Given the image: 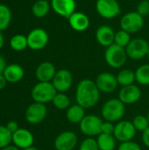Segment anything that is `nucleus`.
Wrapping results in <instances>:
<instances>
[{"label":"nucleus","mask_w":149,"mask_h":150,"mask_svg":"<svg viewBox=\"0 0 149 150\" xmlns=\"http://www.w3.org/2000/svg\"><path fill=\"white\" fill-rule=\"evenodd\" d=\"M52 83L57 92L65 93L68 91L73 83V76L71 72L68 69H62L56 72L54 79L52 80Z\"/></svg>","instance_id":"obj_13"},{"label":"nucleus","mask_w":149,"mask_h":150,"mask_svg":"<svg viewBox=\"0 0 149 150\" xmlns=\"http://www.w3.org/2000/svg\"><path fill=\"white\" fill-rule=\"evenodd\" d=\"M122 30L131 33L141 31L144 25V18L137 11H130L126 13L119 22Z\"/></svg>","instance_id":"obj_5"},{"label":"nucleus","mask_w":149,"mask_h":150,"mask_svg":"<svg viewBox=\"0 0 149 150\" xmlns=\"http://www.w3.org/2000/svg\"><path fill=\"white\" fill-rule=\"evenodd\" d=\"M0 150H20L18 148H17L16 146H14V145H9V146H7V147H5V148H4V149H2Z\"/></svg>","instance_id":"obj_41"},{"label":"nucleus","mask_w":149,"mask_h":150,"mask_svg":"<svg viewBox=\"0 0 149 150\" xmlns=\"http://www.w3.org/2000/svg\"><path fill=\"white\" fill-rule=\"evenodd\" d=\"M116 139L113 135L100 134L97 138L99 150H114L116 148Z\"/></svg>","instance_id":"obj_23"},{"label":"nucleus","mask_w":149,"mask_h":150,"mask_svg":"<svg viewBox=\"0 0 149 150\" xmlns=\"http://www.w3.org/2000/svg\"><path fill=\"white\" fill-rule=\"evenodd\" d=\"M50 10V4L47 0H37L32 8V14L36 18H44Z\"/></svg>","instance_id":"obj_25"},{"label":"nucleus","mask_w":149,"mask_h":150,"mask_svg":"<svg viewBox=\"0 0 149 150\" xmlns=\"http://www.w3.org/2000/svg\"><path fill=\"white\" fill-rule=\"evenodd\" d=\"M34 142L33 134L27 129L19 128L12 134V143L19 149H26L32 147Z\"/></svg>","instance_id":"obj_16"},{"label":"nucleus","mask_w":149,"mask_h":150,"mask_svg":"<svg viewBox=\"0 0 149 150\" xmlns=\"http://www.w3.org/2000/svg\"><path fill=\"white\" fill-rule=\"evenodd\" d=\"M68 24L70 27L76 32H84L90 26L89 17L82 11H75L68 18Z\"/></svg>","instance_id":"obj_19"},{"label":"nucleus","mask_w":149,"mask_h":150,"mask_svg":"<svg viewBox=\"0 0 149 150\" xmlns=\"http://www.w3.org/2000/svg\"><path fill=\"white\" fill-rule=\"evenodd\" d=\"M141 98V89L134 84L122 87L119 93V99L125 105H133L137 103Z\"/></svg>","instance_id":"obj_17"},{"label":"nucleus","mask_w":149,"mask_h":150,"mask_svg":"<svg viewBox=\"0 0 149 150\" xmlns=\"http://www.w3.org/2000/svg\"><path fill=\"white\" fill-rule=\"evenodd\" d=\"M79 150H99V148L97 140L93 137H88L81 142Z\"/></svg>","instance_id":"obj_33"},{"label":"nucleus","mask_w":149,"mask_h":150,"mask_svg":"<svg viewBox=\"0 0 149 150\" xmlns=\"http://www.w3.org/2000/svg\"><path fill=\"white\" fill-rule=\"evenodd\" d=\"M115 32L108 25H100L96 31V40L101 46L108 47L114 43Z\"/></svg>","instance_id":"obj_18"},{"label":"nucleus","mask_w":149,"mask_h":150,"mask_svg":"<svg viewBox=\"0 0 149 150\" xmlns=\"http://www.w3.org/2000/svg\"><path fill=\"white\" fill-rule=\"evenodd\" d=\"M12 142V134L8 131L6 127L0 126V149L11 145Z\"/></svg>","instance_id":"obj_31"},{"label":"nucleus","mask_w":149,"mask_h":150,"mask_svg":"<svg viewBox=\"0 0 149 150\" xmlns=\"http://www.w3.org/2000/svg\"><path fill=\"white\" fill-rule=\"evenodd\" d=\"M96 10L104 18H114L121 13V8L117 0H97Z\"/></svg>","instance_id":"obj_8"},{"label":"nucleus","mask_w":149,"mask_h":150,"mask_svg":"<svg viewBox=\"0 0 149 150\" xmlns=\"http://www.w3.org/2000/svg\"><path fill=\"white\" fill-rule=\"evenodd\" d=\"M126 112L125 104L119 98H111L102 106L101 115L105 121L119 122L122 120Z\"/></svg>","instance_id":"obj_2"},{"label":"nucleus","mask_w":149,"mask_h":150,"mask_svg":"<svg viewBox=\"0 0 149 150\" xmlns=\"http://www.w3.org/2000/svg\"><path fill=\"white\" fill-rule=\"evenodd\" d=\"M148 1H149V0H148Z\"/></svg>","instance_id":"obj_47"},{"label":"nucleus","mask_w":149,"mask_h":150,"mask_svg":"<svg viewBox=\"0 0 149 150\" xmlns=\"http://www.w3.org/2000/svg\"><path fill=\"white\" fill-rule=\"evenodd\" d=\"M136 82L141 85H149V64L140 66L135 71Z\"/></svg>","instance_id":"obj_26"},{"label":"nucleus","mask_w":149,"mask_h":150,"mask_svg":"<svg viewBox=\"0 0 149 150\" xmlns=\"http://www.w3.org/2000/svg\"><path fill=\"white\" fill-rule=\"evenodd\" d=\"M118 150H141V148L137 142L130 141V142H121Z\"/></svg>","instance_id":"obj_35"},{"label":"nucleus","mask_w":149,"mask_h":150,"mask_svg":"<svg viewBox=\"0 0 149 150\" xmlns=\"http://www.w3.org/2000/svg\"><path fill=\"white\" fill-rule=\"evenodd\" d=\"M27 37L28 47L32 50H40L48 43V33L42 28H35L32 30Z\"/></svg>","instance_id":"obj_11"},{"label":"nucleus","mask_w":149,"mask_h":150,"mask_svg":"<svg viewBox=\"0 0 149 150\" xmlns=\"http://www.w3.org/2000/svg\"><path fill=\"white\" fill-rule=\"evenodd\" d=\"M4 36H3V34L0 33V49L3 47V46H4Z\"/></svg>","instance_id":"obj_42"},{"label":"nucleus","mask_w":149,"mask_h":150,"mask_svg":"<svg viewBox=\"0 0 149 150\" xmlns=\"http://www.w3.org/2000/svg\"><path fill=\"white\" fill-rule=\"evenodd\" d=\"M127 56L132 60H141L148 56L149 51L148 42L141 38L131 40L130 43L126 47Z\"/></svg>","instance_id":"obj_7"},{"label":"nucleus","mask_w":149,"mask_h":150,"mask_svg":"<svg viewBox=\"0 0 149 150\" xmlns=\"http://www.w3.org/2000/svg\"><path fill=\"white\" fill-rule=\"evenodd\" d=\"M147 117H148V121H149V112H148V116H147Z\"/></svg>","instance_id":"obj_44"},{"label":"nucleus","mask_w":149,"mask_h":150,"mask_svg":"<svg viewBox=\"0 0 149 150\" xmlns=\"http://www.w3.org/2000/svg\"><path fill=\"white\" fill-rule=\"evenodd\" d=\"M77 135L72 131L61 133L54 140V145L56 150H73L77 145Z\"/></svg>","instance_id":"obj_14"},{"label":"nucleus","mask_w":149,"mask_h":150,"mask_svg":"<svg viewBox=\"0 0 149 150\" xmlns=\"http://www.w3.org/2000/svg\"><path fill=\"white\" fill-rule=\"evenodd\" d=\"M136 129L133 122L128 120H120L115 125L113 136L120 142L133 141L136 135Z\"/></svg>","instance_id":"obj_9"},{"label":"nucleus","mask_w":149,"mask_h":150,"mask_svg":"<svg viewBox=\"0 0 149 150\" xmlns=\"http://www.w3.org/2000/svg\"><path fill=\"white\" fill-rule=\"evenodd\" d=\"M102 123L103 120L95 114L85 115L79 124V128L82 134L88 137L98 136L101 134Z\"/></svg>","instance_id":"obj_6"},{"label":"nucleus","mask_w":149,"mask_h":150,"mask_svg":"<svg viewBox=\"0 0 149 150\" xmlns=\"http://www.w3.org/2000/svg\"><path fill=\"white\" fill-rule=\"evenodd\" d=\"M8 83V82L6 81L4 76L3 74H1V75H0V91L3 90V89H4V87L6 86V83Z\"/></svg>","instance_id":"obj_40"},{"label":"nucleus","mask_w":149,"mask_h":150,"mask_svg":"<svg viewBox=\"0 0 149 150\" xmlns=\"http://www.w3.org/2000/svg\"><path fill=\"white\" fill-rule=\"evenodd\" d=\"M142 142L144 145L149 149V127L142 133Z\"/></svg>","instance_id":"obj_38"},{"label":"nucleus","mask_w":149,"mask_h":150,"mask_svg":"<svg viewBox=\"0 0 149 150\" xmlns=\"http://www.w3.org/2000/svg\"><path fill=\"white\" fill-rule=\"evenodd\" d=\"M56 72L55 67L52 62H43L37 67L35 76L39 82H52Z\"/></svg>","instance_id":"obj_20"},{"label":"nucleus","mask_w":149,"mask_h":150,"mask_svg":"<svg viewBox=\"0 0 149 150\" xmlns=\"http://www.w3.org/2000/svg\"><path fill=\"white\" fill-rule=\"evenodd\" d=\"M100 99V91L96 85V83L90 79L81 80L76 90V104L89 109L94 107Z\"/></svg>","instance_id":"obj_1"},{"label":"nucleus","mask_w":149,"mask_h":150,"mask_svg":"<svg viewBox=\"0 0 149 150\" xmlns=\"http://www.w3.org/2000/svg\"><path fill=\"white\" fill-rule=\"evenodd\" d=\"M116 76L119 85H121L122 87L132 85L136 81L135 72L132 69H122Z\"/></svg>","instance_id":"obj_24"},{"label":"nucleus","mask_w":149,"mask_h":150,"mask_svg":"<svg viewBox=\"0 0 149 150\" xmlns=\"http://www.w3.org/2000/svg\"><path fill=\"white\" fill-rule=\"evenodd\" d=\"M52 103L59 110H67L70 106L69 98L62 92H57L53 98Z\"/></svg>","instance_id":"obj_29"},{"label":"nucleus","mask_w":149,"mask_h":150,"mask_svg":"<svg viewBox=\"0 0 149 150\" xmlns=\"http://www.w3.org/2000/svg\"><path fill=\"white\" fill-rule=\"evenodd\" d=\"M24 150H40V149L32 146V147H31V148H28V149H24Z\"/></svg>","instance_id":"obj_43"},{"label":"nucleus","mask_w":149,"mask_h":150,"mask_svg":"<svg viewBox=\"0 0 149 150\" xmlns=\"http://www.w3.org/2000/svg\"><path fill=\"white\" fill-rule=\"evenodd\" d=\"M57 91L52 82H39L32 90V98L34 102L47 104L52 102Z\"/></svg>","instance_id":"obj_3"},{"label":"nucleus","mask_w":149,"mask_h":150,"mask_svg":"<svg viewBox=\"0 0 149 150\" xmlns=\"http://www.w3.org/2000/svg\"><path fill=\"white\" fill-rule=\"evenodd\" d=\"M47 114V109L45 104L33 102L25 110V120L32 125H37L41 123Z\"/></svg>","instance_id":"obj_10"},{"label":"nucleus","mask_w":149,"mask_h":150,"mask_svg":"<svg viewBox=\"0 0 149 150\" xmlns=\"http://www.w3.org/2000/svg\"><path fill=\"white\" fill-rule=\"evenodd\" d=\"M148 59H149V51H148Z\"/></svg>","instance_id":"obj_45"},{"label":"nucleus","mask_w":149,"mask_h":150,"mask_svg":"<svg viewBox=\"0 0 149 150\" xmlns=\"http://www.w3.org/2000/svg\"><path fill=\"white\" fill-rule=\"evenodd\" d=\"M114 129H115V125L112 122H109V121H105L104 122L103 121L102 127H101V134L113 135Z\"/></svg>","instance_id":"obj_36"},{"label":"nucleus","mask_w":149,"mask_h":150,"mask_svg":"<svg viewBox=\"0 0 149 150\" xmlns=\"http://www.w3.org/2000/svg\"><path fill=\"white\" fill-rule=\"evenodd\" d=\"M139 14H141L143 18L149 15V1L148 0H142L139 3L137 6V11Z\"/></svg>","instance_id":"obj_34"},{"label":"nucleus","mask_w":149,"mask_h":150,"mask_svg":"<svg viewBox=\"0 0 149 150\" xmlns=\"http://www.w3.org/2000/svg\"><path fill=\"white\" fill-rule=\"evenodd\" d=\"M11 11L10 8L5 5L0 4V32L5 30L11 22Z\"/></svg>","instance_id":"obj_28"},{"label":"nucleus","mask_w":149,"mask_h":150,"mask_svg":"<svg viewBox=\"0 0 149 150\" xmlns=\"http://www.w3.org/2000/svg\"><path fill=\"white\" fill-rule=\"evenodd\" d=\"M8 83H15L22 80L24 77L25 72L23 68L18 64H10L6 66L4 74H3Z\"/></svg>","instance_id":"obj_21"},{"label":"nucleus","mask_w":149,"mask_h":150,"mask_svg":"<svg viewBox=\"0 0 149 150\" xmlns=\"http://www.w3.org/2000/svg\"><path fill=\"white\" fill-rule=\"evenodd\" d=\"M6 128L8 129V131L11 134H13L15 132H17L18 129H19V127H18V124L16 122V121H14V120H11V121H9L7 124H6Z\"/></svg>","instance_id":"obj_37"},{"label":"nucleus","mask_w":149,"mask_h":150,"mask_svg":"<svg viewBox=\"0 0 149 150\" xmlns=\"http://www.w3.org/2000/svg\"><path fill=\"white\" fill-rule=\"evenodd\" d=\"M131 36L130 33L124 31V30H119L117 33H115V37H114V44L122 47H126L127 45L131 41Z\"/></svg>","instance_id":"obj_30"},{"label":"nucleus","mask_w":149,"mask_h":150,"mask_svg":"<svg viewBox=\"0 0 149 150\" xmlns=\"http://www.w3.org/2000/svg\"><path fill=\"white\" fill-rule=\"evenodd\" d=\"M6 68V62H5V60L4 58L0 55V75L1 74H4V71Z\"/></svg>","instance_id":"obj_39"},{"label":"nucleus","mask_w":149,"mask_h":150,"mask_svg":"<svg viewBox=\"0 0 149 150\" xmlns=\"http://www.w3.org/2000/svg\"><path fill=\"white\" fill-rule=\"evenodd\" d=\"M85 115V109L77 104L70 105L66 112L67 120L72 124H80Z\"/></svg>","instance_id":"obj_22"},{"label":"nucleus","mask_w":149,"mask_h":150,"mask_svg":"<svg viewBox=\"0 0 149 150\" xmlns=\"http://www.w3.org/2000/svg\"><path fill=\"white\" fill-rule=\"evenodd\" d=\"M127 57L126 48L114 43L106 47L105 51V60L106 63L113 69L123 67L126 62Z\"/></svg>","instance_id":"obj_4"},{"label":"nucleus","mask_w":149,"mask_h":150,"mask_svg":"<svg viewBox=\"0 0 149 150\" xmlns=\"http://www.w3.org/2000/svg\"><path fill=\"white\" fill-rule=\"evenodd\" d=\"M96 85L100 92L111 93L116 91L119 86L117 76L110 72H102L96 78Z\"/></svg>","instance_id":"obj_12"},{"label":"nucleus","mask_w":149,"mask_h":150,"mask_svg":"<svg viewBox=\"0 0 149 150\" xmlns=\"http://www.w3.org/2000/svg\"><path fill=\"white\" fill-rule=\"evenodd\" d=\"M51 7L57 15L67 19L76 11V0H51Z\"/></svg>","instance_id":"obj_15"},{"label":"nucleus","mask_w":149,"mask_h":150,"mask_svg":"<svg viewBox=\"0 0 149 150\" xmlns=\"http://www.w3.org/2000/svg\"><path fill=\"white\" fill-rule=\"evenodd\" d=\"M129 1H132V0H129Z\"/></svg>","instance_id":"obj_46"},{"label":"nucleus","mask_w":149,"mask_h":150,"mask_svg":"<svg viewBox=\"0 0 149 150\" xmlns=\"http://www.w3.org/2000/svg\"><path fill=\"white\" fill-rule=\"evenodd\" d=\"M10 45L15 51H23L28 47L27 37L23 34H16L11 39Z\"/></svg>","instance_id":"obj_27"},{"label":"nucleus","mask_w":149,"mask_h":150,"mask_svg":"<svg viewBox=\"0 0 149 150\" xmlns=\"http://www.w3.org/2000/svg\"><path fill=\"white\" fill-rule=\"evenodd\" d=\"M132 122L136 131H139V132L143 133L147 128L149 127V121L148 120V117L143 116V115H137L136 117H134Z\"/></svg>","instance_id":"obj_32"}]
</instances>
